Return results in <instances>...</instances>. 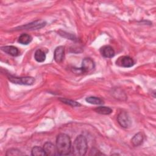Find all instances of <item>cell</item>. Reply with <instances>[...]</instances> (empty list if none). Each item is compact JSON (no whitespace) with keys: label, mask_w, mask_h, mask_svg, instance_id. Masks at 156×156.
<instances>
[{"label":"cell","mask_w":156,"mask_h":156,"mask_svg":"<svg viewBox=\"0 0 156 156\" xmlns=\"http://www.w3.org/2000/svg\"><path fill=\"white\" fill-rule=\"evenodd\" d=\"M56 149L60 155H68L71 150V141L65 133H60L56 138Z\"/></svg>","instance_id":"cell-1"},{"label":"cell","mask_w":156,"mask_h":156,"mask_svg":"<svg viewBox=\"0 0 156 156\" xmlns=\"http://www.w3.org/2000/svg\"><path fill=\"white\" fill-rule=\"evenodd\" d=\"M87 150V141L82 135H78L75 139L73 145V154L75 155L82 156L85 155Z\"/></svg>","instance_id":"cell-2"},{"label":"cell","mask_w":156,"mask_h":156,"mask_svg":"<svg viewBox=\"0 0 156 156\" xmlns=\"http://www.w3.org/2000/svg\"><path fill=\"white\" fill-rule=\"evenodd\" d=\"M9 80L13 83L25 85H32L35 82V79L32 77H17L12 76H9Z\"/></svg>","instance_id":"cell-3"},{"label":"cell","mask_w":156,"mask_h":156,"mask_svg":"<svg viewBox=\"0 0 156 156\" xmlns=\"http://www.w3.org/2000/svg\"><path fill=\"white\" fill-rule=\"evenodd\" d=\"M95 67L93 60L90 58H85L82 62V66L79 69L81 73H87L91 71Z\"/></svg>","instance_id":"cell-4"},{"label":"cell","mask_w":156,"mask_h":156,"mask_svg":"<svg viewBox=\"0 0 156 156\" xmlns=\"http://www.w3.org/2000/svg\"><path fill=\"white\" fill-rule=\"evenodd\" d=\"M46 23L43 20H37L35 21H33L30 23L27 24L26 25L22 26L19 27V29L23 30H37V29H40L44 26H45Z\"/></svg>","instance_id":"cell-5"},{"label":"cell","mask_w":156,"mask_h":156,"mask_svg":"<svg viewBox=\"0 0 156 156\" xmlns=\"http://www.w3.org/2000/svg\"><path fill=\"white\" fill-rule=\"evenodd\" d=\"M119 125L124 128H128L131 125V120L129 116L126 112H121L117 117Z\"/></svg>","instance_id":"cell-6"},{"label":"cell","mask_w":156,"mask_h":156,"mask_svg":"<svg viewBox=\"0 0 156 156\" xmlns=\"http://www.w3.org/2000/svg\"><path fill=\"white\" fill-rule=\"evenodd\" d=\"M116 63L118 66L124 68L132 67L134 65L133 60L129 56H122L119 57Z\"/></svg>","instance_id":"cell-7"},{"label":"cell","mask_w":156,"mask_h":156,"mask_svg":"<svg viewBox=\"0 0 156 156\" xmlns=\"http://www.w3.org/2000/svg\"><path fill=\"white\" fill-rule=\"evenodd\" d=\"M65 55V48L63 46H58L55 48L54 53V58L57 63H61Z\"/></svg>","instance_id":"cell-8"},{"label":"cell","mask_w":156,"mask_h":156,"mask_svg":"<svg viewBox=\"0 0 156 156\" xmlns=\"http://www.w3.org/2000/svg\"><path fill=\"white\" fill-rule=\"evenodd\" d=\"M100 52L102 55L106 58H112L115 55V51L112 47L108 45H105L101 48Z\"/></svg>","instance_id":"cell-9"},{"label":"cell","mask_w":156,"mask_h":156,"mask_svg":"<svg viewBox=\"0 0 156 156\" xmlns=\"http://www.w3.org/2000/svg\"><path fill=\"white\" fill-rule=\"evenodd\" d=\"M43 149L46 153V155L52 156L55 155L57 151L56 147L51 142H46L43 145Z\"/></svg>","instance_id":"cell-10"},{"label":"cell","mask_w":156,"mask_h":156,"mask_svg":"<svg viewBox=\"0 0 156 156\" xmlns=\"http://www.w3.org/2000/svg\"><path fill=\"white\" fill-rule=\"evenodd\" d=\"M1 50L9 55L16 57L19 54L18 49L13 46H5L1 47Z\"/></svg>","instance_id":"cell-11"},{"label":"cell","mask_w":156,"mask_h":156,"mask_svg":"<svg viewBox=\"0 0 156 156\" xmlns=\"http://www.w3.org/2000/svg\"><path fill=\"white\" fill-rule=\"evenodd\" d=\"M143 135L141 132H138L135 134L131 140V142L134 146H138L141 144L143 141Z\"/></svg>","instance_id":"cell-12"},{"label":"cell","mask_w":156,"mask_h":156,"mask_svg":"<svg viewBox=\"0 0 156 156\" xmlns=\"http://www.w3.org/2000/svg\"><path fill=\"white\" fill-rule=\"evenodd\" d=\"M32 40V38L30 35L27 34H23L19 37L18 41V43L22 44H28L31 42Z\"/></svg>","instance_id":"cell-13"},{"label":"cell","mask_w":156,"mask_h":156,"mask_svg":"<svg viewBox=\"0 0 156 156\" xmlns=\"http://www.w3.org/2000/svg\"><path fill=\"white\" fill-rule=\"evenodd\" d=\"M34 58L38 62H43L46 59L45 53L41 49H37L34 54Z\"/></svg>","instance_id":"cell-14"},{"label":"cell","mask_w":156,"mask_h":156,"mask_svg":"<svg viewBox=\"0 0 156 156\" xmlns=\"http://www.w3.org/2000/svg\"><path fill=\"white\" fill-rule=\"evenodd\" d=\"M94 111L102 115H109L112 112V109L108 107H98L94 109Z\"/></svg>","instance_id":"cell-15"},{"label":"cell","mask_w":156,"mask_h":156,"mask_svg":"<svg viewBox=\"0 0 156 156\" xmlns=\"http://www.w3.org/2000/svg\"><path fill=\"white\" fill-rule=\"evenodd\" d=\"M31 154L33 156H43L46 155L43 148L39 146H35L31 151Z\"/></svg>","instance_id":"cell-16"},{"label":"cell","mask_w":156,"mask_h":156,"mask_svg":"<svg viewBox=\"0 0 156 156\" xmlns=\"http://www.w3.org/2000/svg\"><path fill=\"white\" fill-rule=\"evenodd\" d=\"M85 101L90 104L94 105H101L104 103V101L101 98L95 96L88 97L85 99Z\"/></svg>","instance_id":"cell-17"},{"label":"cell","mask_w":156,"mask_h":156,"mask_svg":"<svg viewBox=\"0 0 156 156\" xmlns=\"http://www.w3.org/2000/svg\"><path fill=\"white\" fill-rule=\"evenodd\" d=\"M24 155L23 152H21L20 150L17 149H10L6 152L7 156H14V155Z\"/></svg>","instance_id":"cell-18"},{"label":"cell","mask_w":156,"mask_h":156,"mask_svg":"<svg viewBox=\"0 0 156 156\" xmlns=\"http://www.w3.org/2000/svg\"><path fill=\"white\" fill-rule=\"evenodd\" d=\"M60 101H61L62 102H63V103H65L66 104L69 105L73 106V107H77V106H80V104L79 102H77L76 101H73V100H70V99L60 98Z\"/></svg>","instance_id":"cell-19"}]
</instances>
